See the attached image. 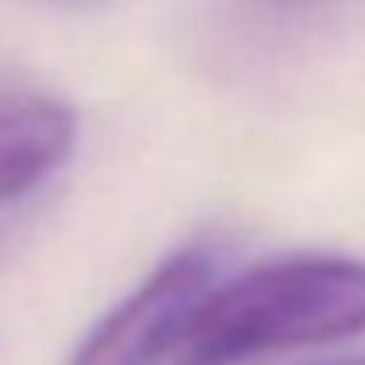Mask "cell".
<instances>
[{
    "label": "cell",
    "mask_w": 365,
    "mask_h": 365,
    "mask_svg": "<svg viewBox=\"0 0 365 365\" xmlns=\"http://www.w3.org/2000/svg\"><path fill=\"white\" fill-rule=\"evenodd\" d=\"M365 335V258L284 254L215 279L168 365H245Z\"/></svg>",
    "instance_id": "obj_1"
},
{
    "label": "cell",
    "mask_w": 365,
    "mask_h": 365,
    "mask_svg": "<svg viewBox=\"0 0 365 365\" xmlns=\"http://www.w3.org/2000/svg\"><path fill=\"white\" fill-rule=\"evenodd\" d=\"M215 279L207 250L168 254L82 335L65 365H168Z\"/></svg>",
    "instance_id": "obj_2"
},
{
    "label": "cell",
    "mask_w": 365,
    "mask_h": 365,
    "mask_svg": "<svg viewBox=\"0 0 365 365\" xmlns=\"http://www.w3.org/2000/svg\"><path fill=\"white\" fill-rule=\"evenodd\" d=\"M78 150V112L52 95H0V207L22 202Z\"/></svg>",
    "instance_id": "obj_3"
},
{
    "label": "cell",
    "mask_w": 365,
    "mask_h": 365,
    "mask_svg": "<svg viewBox=\"0 0 365 365\" xmlns=\"http://www.w3.org/2000/svg\"><path fill=\"white\" fill-rule=\"evenodd\" d=\"M327 365H365V356H348V361H327Z\"/></svg>",
    "instance_id": "obj_4"
}]
</instances>
